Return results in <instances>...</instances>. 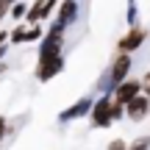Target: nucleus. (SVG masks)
<instances>
[{
    "label": "nucleus",
    "mask_w": 150,
    "mask_h": 150,
    "mask_svg": "<svg viewBox=\"0 0 150 150\" xmlns=\"http://www.w3.org/2000/svg\"><path fill=\"white\" fill-rule=\"evenodd\" d=\"M131 70H134V56L131 53H114V59L108 61V67L100 72V78L95 81V92L97 95H111L114 86L131 75Z\"/></svg>",
    "instance_id": "f257e3e1"
},
{
    "label": "nucleus",
    "mask_w": 150,
    "mask_h": 150,
    "mask_svg": "<svg viewBox=\"0 0 150 150\" xmlns=\"http://www.w3.org/2000/svg\"><path fill=\"white\" fill-rule=\"evenodd\" d=\"M111 103H114L111 95H97L95 97L92 111H89V125L95 131H106V128L114 125V120H111Z\"/></svg>",
    "instance_id": "f03ea898"
},
{
    "label": "nucleus",
    "mask_w": 150,
    "mask_h": 150,
    "mask_svg": "<svg viewBox=\"0 0 150 150\" xmlns=\"http://www.w3.org/2000/svg\"><path fill=\"white\" fill-rule=\"evenodd\" d=\"M64 36H67V33H64V31H56L53 25L45 28V36L36 42V45H39V61L53 59V56H61V53H64Z\"/></svg>",
    "instance_id": "7ed1b4c3"
},
{
    "label": "nucleus",
    "mask_w": 150,
    "mask_h": 150,
    "mask_svg": "<svg viewBox=\"0 0 150 150\" xmlns=\"http://www.w3.org/2000/svg\"><path fill=\"white\" fill-rule=\"evenodd\" d=\"M147 36H150V31L145 25H128V31L122 33V36L117 39V53H131L134 56L136 50H142V45L147 42Z\"/></svg>",
    "instance_id": "20e7f679"
},
{
    "label": "nucleus",
    "mask_w": 150,
    "mask_h": 150,
    "mask_svg": "<svg viewBox=\"0 0 150 150\" xmlns=\"http://www.w3.org/2000/svg\"><path fill=\"white\" fill-rule=\"evenodd\" d=\"M81 17V3L78 0H59V8H56V20L50 22V25L56 28V31H64L67 28H72L75 22H78Z\"/></svg>",
    "instance_id": "39448f33"
},
{
    "label": "nucleus",
    "mask_w": 150,
    "mask_h": 150,
    "mask_svg": "<svg viewBox=\"0 0 150 150\" xmlns=\"http://www.w3.org/2000/svg\"><path fill=\"white\" fill-rule=\"evenodd\" d=\"M92 103H95V95H81L72 106H67V108H61V111H59V125H70V122H75V120L89 117Z\"/></svg>",
    "instance_id": "423d86ee"
},
{
    "label": "nucleus",
    "mask_w": 150,
    "mask_h": 150,
    "mask_svg": "<svg viewBox=\"0 0 150 150\" xmlns=\"http://www.w3.org/2000/svg\"><path fill=\"white\" fill-rule=\"evenodd\" d=\"M67 67V56H53V59H45L36 64V70H33V78L39 81V83H47V81H53L56 75H61Z\"/></svg>",
    "instance_id": "0eeeda50"
},
{
    "label": "nucleus",
    "mask_w": 150,
    "mask_h": 150,
    "mask_svg": "<svg viewBox=\"0 0 150 150\" xmlns=\"http://www.w3.org/2000/svg\"><path fill=\"white\" fill-rule=\"evenodd\" d=\"M150 117V97L147 95H136V97H131L128 103H125V120L128 122H142V120H147Z\"/></svg>",
    "instance_id": "6e6552de"
},
{
    "label": "nucleus",
    "mask_w": 150,
    "mask_h": 150,
    "mask_svg": "<svg viewBox=\"0 0 150 150\" xmlns=\"http://www.w3.org/2000/svg\"><path fill=\"white\" fill-rule=\"evenodd\" d=\"M142 92V78H136V75H128L125 81H120L117 86H114V92H111V97L117 103H128L131 97H136Z\"/></svg>",
    "instance_id": "1a4fd4ad"
},
{
    "label": "nucleus",
    "mask_w": 150,
    "mask_h": 150,
    "mask_svg": "<svg viewBox=\"0 0 150 150\" xmlns=\"http://www.w3.org/2000/svg\"><path fill=\"white\" fill-rule=\"evenodd\" d=\"M42 3L45 0H33L28 3V11H25V25H36V22H45V11H42Z\"/></svg>",
    "instance_id": "9d476101"
},
{
    "label": "nucleus",
    "mask_w": 150,
    "mask_h": 150,
    "mask_svg": "<svg viewBox=\"0 0 150 150\" xmlns=\"http://www.w3.org/2000/svg\"><path fill=\"white\" fill-rule=\"evenodd\" d=\"M25 31H28L25 22H17V25L8 31V45H25Z\"/></svg>",
    "instance_id": "9b49d317"
},
{
    "label": "nucleus",
    "mask_w": 150,
    "mask_h": 150,
    "mask_svg": "<svg viewBox=\"0 0 150 150\" xmlns=\"http://www.w3.org/2000/svg\"><path fill=\"white\" fill-rule=\"evenodd\" d=\"M28 125V117H17V120H8V125H6V139H14L17 134H20L22 128Z\"/></svg>",
    "instance_id": "f8f14e48"
},
{
    "label": "nucleus",
    "mask_w": 150,
    "mask_h": 150,
    "mask_svg": "<svg viewBox=\"0 0 150 150\" xmlns=\"http://www.w3.org/2000/svg\"><path fill=\"white\" fill-rule=\"evenodd\" d=\"M45 22H36V25H28V31H25V45H36L39 39L45 36Z\"/></svg>",
    "instance_id": "ddd939ff"
},
{
    "label": "nucleus",
    "mask_w": 150,
    "mask_h": 150,
    "mask_svg": "<svg viewBox=\"0 0 150 150\" xmlns=\"http://www.w3.org/2000/svg\"><path fill=\"white\" fill-rule=\"evenodd\" d=\"M25 11H28V3H25V0H17V3H11L8 17H11L14 22H22V20H25Z\"/></svg>",
    "instance_id": "4468645a"
},
{
    "label": "nucleus",
    "mask_w": 150,
    "mask_h": 150,
    "mask_svg": "<svg viewBox=\"0 0 150 150\" xmlns=\"http://www.w3.org/2000/svg\"><path fill=\"white\" fill-rule=\"evenodd\" d=\"M147 147H150V134H142L128 142V150H147Z\"/></svg>",
    "instance_id": "2eb2a0df"
},
{
    "label": "nucleus",
    "mask_w": 150,
    "mask_h": 150,
    "mask_svg": "<svg viewBox=\"0 0 150 150\" xmlns=\"http://www.w3.org/2000/svg\"><path fill=\"white\" fill-rule=\"evenodd\" d=\"M111 120L114 122H122L125 120V103H117V100L111 103Z\"/></svg>",
    "instance_id": "dca6fc26"
},
{
    "label": "nucleus",
    "mask_w": 150,
    "mask_h": 150,
    "mask_svg": "<svg viewBox=\"0 0 150 150\" xmlns=\"http://www.w3.org/2000/svg\"><path fill=\"white\" fill-rule=\"evenodd\" d=\"M56 8H59V0H45V3H42V11H45V22H47L50 17L56 14Z\"/></svg>",
    "instance_id": "f3484780"
},
{
    "label": "nucleus",
    "mask_w": 150,
    "mask_h": 150,
    "mask_svg": "<svg viewBox=\"0 0 150 150\" xmlns=\"http://www.w3.org/2000/svg\"><path fill=\"white\" fill-rule=\"evenodd\" d=\"M106 150H128V139H122V136H120V139H111Z\"/></svg>",
    "instance_id": "a211bd4d"
},
{
    "label": "nucleus",
    "mask_w": 150,
    "mask_h": 150,
    "mask_svg": "<svg viewBox=\"0 0 150 150\" xmlns=\"http://www.w3.org/2000/svg\"><path fill=\"white\" fill-rule=\"evenodd\" d=\"M142 95H147V97H150V70L142 75Z\"/></svg>",
    "instance_id": "6ab92c4d"
},
{
    "label": "nucleus",
    "mask_w": 150,
    "mask_h": 150,
    "mask_svg": "<svg viewBox=\"0 0 150 150\" xmlns=\"http://www.w3.org/2000/svg\"><path fill=\"white\" fill-rule=\"evenodd\" d=\"M8 8H11V3H8V0H0V22L8 17Z\"/></svg>",
    "instance_id": "aec40b11"
},
{
    "label": "nucleus",
    "mask_w": 150,
    "mask_h": 150,
    "mask_svg": "<svg viewBox=\"0 0 150 150\" xmlns=\"http://www.w3.org/2000/svg\"><path fill=\"white\" fill-rule=\"evenodd\" d=\"M6 125H8V117H6V114H0V142L6 139Z\"/></svg>",
    "instance_id": "412c9836"
},
{
    "label": "nucleus",
    "mask_w": 150,
    "mask_h": 150,
    "mask_svg": "<svg viewBox=\"0 0 150 150\" xmlns=\"http://www.w3.org/2000/svg\"><path fill=\"white\" fill-rule=\"evenodd\" d=\"M8 42V28H0V45Z\"/></svg>",
    "instance_id": "4be33fe9"
},
{
    "label": "nucleus",
    "mask_w": 150,
    "mask_h": 150,
    "mask_svg": "<svg viewBox=\"0 0 150 150\" xmlns=\"http://www.w3.org/2000/svg\"><path fill=\"white\" fill-rule=\"evenodd\" d=\"M6 56H8V42L0 45V59H6Z\"/></svg>",
    "instance_id": "5701e85b"
},
{
    "label": "nucleus",
    "mask_w": 150,
    "mask_h": 150,
    "mask_svg": "<svg viewBox=\"0 0 150 150\" xmlns=\"http://www.w3.org/2000/svg\"><path fill=\"white\" fill-rule=\"evenodd\" d=\"M8 72V64H6V59H0V75H6Z\"/></svg>",
    "instance_id": "b1692460"
},
{
    "label": "nucleus",
    "mask_w": 150,
    "mask_h": 150,
    "mask_svg": "<svg viewBox=\"0 0 150 150\" xmlns=\"http://www.w3.org/2000/svg\"><path fill=\"white\" fill-rule=\"evenodd\" d=\"M8 3H17V0H8Z\"/></svg>",
    "instance_id": "393cba45"
},
{
    "label": "nucleus",
    "mask_w": 150,
    "mask_h": 150,
    "mask_svg": "<svg viewBox=\"0 0 150 150\" xmlns=\"http://www.w3.org/2000/svg\"><path fill=\"white\" fill-rule=\"evenodd\" d=\"M0 150H3V142H0Z\"/></svg>",
    "instance_id": "a878e982"
},
{
    "label": "nucleus",
    "mask_w": 150,
    "mask_h": 150,
    "mask_svg": "<svg viewBox=\"0 0 150 150\" xmlns=\"http://www.w3.org/2000/svg\"><path fill=\"white\" fill-rule=\"evenodd\" d=\"M147 150H150V147H147Z\"/></svg>",
    "instance_id": "bb28decb"
}]
</instances>
